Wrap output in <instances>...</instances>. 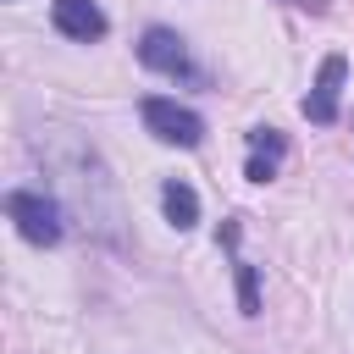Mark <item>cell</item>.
<instances>
[{
    "mask_svg": "<svg viewBox=\"0 0 354 354\" xmlns=\"http://www.w3.org/2000/svg\"><path fill=\"white\" fill-rule=\"evenodd\" d=\"M55 28L66 33V39H77V44H94V39H105V11L94 6V0H55Z\"/></svg>",
    "mask_w": 354,
    "mask_h": 354,
    "instance_id": "obj_4",
    "label": "cell"
},
{
    "mask_svg": "<svg viewBox=\"0 0 354 354\" xmlns=\"http://www.w3.org/2000/svg\"><path fill=\"white\" fill-rule=\"evenodd\" d=\"M6 216L17 221V232H22L28 243H39V249L61 243V205H55L50 194H39V188H11V194H6Z\"/></svg>",
    "mask_w": 354,
    "mask_h": 354,
    "instance_id": "obj_1",
    "label": "cell"
},
{
    "mask_svg": "<svg viewBox=\"0 0 354 354\" xmlns=\"http://www.w3.org/2000/svg\"><path fill=\"white\" fill-rule=\"evenodd\" d=\"M343 77H348V61L343 55H326L321 72H315V88L304 94V116L310 122H337V94H343Z\"/></svg>",
    "mask_w": 354,
    "mask_h": 354,
    "instance_id": "obj_3",
    "label": "cell"
},
{
    "mask_svg": "<svg viewBox=\"0 0 354 354\" xmlns=\"http://www.w3.org/2000/svg\"><path fill=\"white\" fill-rule=\"evenodd\" d=\"M282 160V133L277 127H254L249 133V183H266Z\"/></svg>",
    "mask_w": 354,
    "mask_h": 354,
    "instance_id": "obj_6",
    "label": "cell"
},
{
    "mask_svg": "<svg viewBox=\"0 0 354 354\" xmlns=\"http://www.w3.org/2000/svg\"><path fill=\"white\" fill-rule=\"evenodd\" d=\"M138 116H144V127L160 138V144H177V149H194L199 138H205V122L188 111V105H177V100H144L138 105Z\"/></svg>",
    "mask_w": 354,
    "mask_h": 354,
    "instance_id": "obj_2",
    "label": "cell"
},
{
    "mask_svg": "<svg viewBox=\"0 0 354 354\" xmlns=\"http://www.w3.org/2000/svg\"><path fill=\"white\" fill-rule=\"evenodd\" d=\"M238 304H243V315H260V288H254V266H238Z\"/></svg>",
    "mask_w": 354,
    "mask_h": 354,
    "instance_id": "obj_8",
    "label": "cell"
},
{
    "mask_svg": "<svg viewBox=\"0 0 354 354\" xmlns=\"http://www.w3.org/2000/svg\"><path fill=\"white\" fill-rule=\"evenodd\" d=\"M160 210H166V221H171L177 232H188V227L199 221V194H194L188 183H166V188H160Z\"/></svg>",
    "mask_w": 354,
    "mask_h": 354,
    "instance_id": "obj_7",
    "label": "cell"
},
{
    "mask_svg": "<svg viewBox=\"0 0 354 354\" xmlns=\"http://www.w3.org/2000/svg\"><path fill=\"white\" fill-rule=\"evenodd\" d=\"M138 61L155 66V72H188V50H183V39H177L171 28H144Z\"/></svg>",
    "mask_w": 354,
    "mask_h": 354,
    "instance_id": "obj_5",
    "label": "cell"
}]
</instances>
